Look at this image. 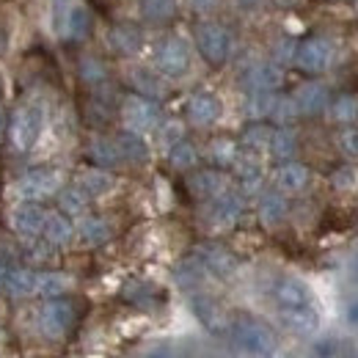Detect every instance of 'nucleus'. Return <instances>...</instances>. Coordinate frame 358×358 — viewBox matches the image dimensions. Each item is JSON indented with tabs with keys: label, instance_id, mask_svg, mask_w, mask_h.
I'll use <instances>...</instances> for the list:
<instances>
[{
	"label": "nucleus",
	"instance_id": "nucleus-1",
	"mask_svg": "<svg viewBox=\"0 0 358 358\" xmlns=\"http://www.w3.org/2000/svg\"><path fill=\"white\" fill-rule=\"evenodd\" d=\"M42 124H45V113H42V105L36 102H20L8 122H6V141H8V149L14 155H28L39 135H42Z\"/></svg>",
	"mask_w": 358,
	"mask_h": 358
},
{
	"label": "nucleus",
	"instance_id": "nucleus-2",
	"mask_svg": "<svg viewBox=\"0 0 358 358\" xmlns=\"http://www.w3.org/2000/svg\"><path fill=\"white\" fill-rule=\"evenodd\" d=\"M229 336H231V342H234L240 350H245V353H251V356L273 358L275 350H278V339H275L273 328L265 325L262 320L251 317V314L234 317V320L229 322Z\"/></svg>",
	"mask_w": 358,
	"mask_h": 358
},
{
	"label": "nucleus",
	"instance_id": "nucleus-3",
	"mask_svg": "<svg viewBox=\"0 0 358 358\" xmlns=\"http://www.w3.org/2000/svg\"><path fill=\"white\" fill-rule=\"evenodd\" d=\"M80 320V301L72 295L45 298L39 309V325L50 339H66Z\"/></svg>",
	"mask_w": 358,
	"mask_h": 358
},
{
	"label": "nucleus",
	"instance_id": "nucleus-4",
	"mask_svg": "<svg viewBox=\"0 0 358 358\" xmlns=\"http://www.w3.org/2000/svg\"><path fill=\"white\" fill-rule=\"evenodd\" d=\"M193 39H196V50L204 58V64H210L213 69L224 66L231 55V36L221 22L215 20H199L193 25Z\"/></svg>",
	"mask_w": 358,
	"mask_h": 358
},
{
	"label": "nucleus",
	"instance_id": "nucleus-5",
	"mask_svg": "<svg viewBox=\"0 0 358 358\" xmlns=\"http://www.w3.org/2000/svg\"><path fill=\"white\" fill-rule=\"evenodd\" d=\"M292 64L303 75H322L334 64V42L320 34L303 36L292 50Z\"/></svg>",
	"mask_w": 358,
	"mask_h": 358
},
{
	"label": "nucleus",
	"instance_id": "nucleus-6",
	"mask_svg": "<svg viewBox=\"0 0 358 358\" xmlns=\"http://www.w3.org/2000/svg\"><path fill=\"white\" fill-rule=\"evenodd\" d=\"M119 116L122 122L127 124V130L133 133H149V130H157L160 122H163V113H160V105L155 99H146L141 94H130L119 102Z\"/></svg>",
	"mask_w": 358,
	"mask_h": 358
},
{
	"label": "nucleus",
	"instance_id": "nucleus-7",
	"mask_svg": "<svg viewBox=\"0 0 358 358\" xmlns=\"http://www.w3.org/2000/svg\"><path fill=\"white\" fill-rule=\"evenodd\" d=\"M61 187H64V174L52 166H36L17 179V193L22 196V201H45Z\"/></svg>",
	"mask_w": 358,
	"mask_h": 358
},
{
	"label": "nucleus",
	"instance_id": "nucleus-8",
	"mask_svg": "<svg viewBox=\"0 0 358 358\" xmlns=\"http://www.w3.org/2000/svg\"><path fill=\"white\" fill-rule=\"evenodd\" d=\"M155 69L166 80H179L190 69V50L179 36H166L155 47Z\"/></svg>",
	"mask_w": 358,
	"mask_h": 358
},
{
	"label": "nucleus",
	"instance_id": "nucleus-9",
	"mask_svg": "<svg viewBox=\"0 0 358 358\" xmlns=\"http://www.w3.org/2000/svg\"><path fill=\"white\" fill-rule=\"evenodd\" d=\"M193 254L199 257L204 270L210 275H215V278H229L240 268V259L234 257V251H229L221 243H201V245L193 248Z\"/></svg>",
	"mask_w": 358,
	"mask_h": 358
},
{
	"label": "nucleus",
	"instance_id": "nucleus-10",
	"mask_svg": "<svg viewBox=\"0 0 358 358\" xmlns=\"http://www.w3.org/2000/svg\"><path fill=\"white\" fill-rule=\"evenodd\" d=\"M185 187L196 201H210V199L221 196L224 190H229V179L215 166L213 169H193L185 179Z\"/></svg>",
	"mask_w": 358,
	"mask_h": 358
},
{
	"label": "nucleus",
	"instance_id": "nucleus-11",
	"mask_svg": "<svg viewBox=\"0 0 358 358\" xmlns=\"http://www.w3.org/2000/svg\"><path fill=\"white\" fill-rule=\"evenodd\" d=\"M221 113H224V105H221L218 94H213V91H193L185 102V116L196 127L215 124L221 119Z\"/></svg>",
	"mask_w": 358,
	"mask_h": 358
},
{
	"label": "nucleus",
	"instance_id": "nucleus-12",
	"mask_svg": "<svg viewBox=\"0 0 358 358\" xmlns=\"http://www.w3.org/2000/svg\"><path fill=\"white\" fill-rule=\"evenodd\" d=\"M47 210L42 201H22L20 207H14L11 213V226L20 237L31 240V237H42V229L47 221Z\"/></svg>",
	"mask_w": 358,
	"mask_h": 358
},
{
	"label": "nucleus",
	"instance_id": "nucleus-13",
	"mask_svg": "<svg viewBox=\"0 0 358 358\" xmlns=\"http://www.w3.org/2000/svg\"><path fill=\"white\" fill-rule=\"evenodd\" d=\"M190 309L193 314L199 317V322L207 328V331H213V334H229V314L224 312V306L215 301V298H210V295H193L190 298Z\"/></svg>",
	"mask_w": 358,
	"mask_h": 358
},
{
	"label": "nucleus",
	"instance_id": "nucleus-14",
	"mask_svg": "<svg viewBox=\"0 0 358 358\" xmlns=\"http://www.w3.org/2000/svg\"><path fill=\"white\" fill-rule=\"evenodd\" d=\"M243 213H245L243 196L234 193V190H224L221 196L210 199V213L207 215L215 226H234L243 218Z\"/></svg>",
	"mask_w": 358,
	"mask_h": 358
},
{
	"label": "nucleus",
	"instance_id": "nucleus-15",
	"mask_svg": "<svg viewBox=\"0 0 358 358\" xmlns=\"http://www.w3.org/2000/svg\"><path fill=\"white\" fill-rule=\"evenodd\" d=\"M273 179H275V187H278L281 193H301V190H306L309 182H312V169H309L306 163L287 160V163H278Z\"/></svg>",
	"mask_w": 358,
	"mask_h": 358
},
{
	"label": "nucleus",
	"instance_id": "nucleus-16",
	"mask_svg": "<svg viewBox=\"0 0 358 358\" xmlns=\"http://www.w3.org/2000/svg\"><path fill=\"white\" fill-rule=\"evenodd\" d=\"M273 298L281 309H292V306H309L312 303V292L301 278L284 275L273 284Z\"/></svg>",
	"mask_w": 358,
	"mask_h": 358
},
{
	"label": "nucleus",
	"instance_id": "nucleus-17",
	"mask_svg": "<svg viewBox=\"0 0 358 358\" xmlns=\"http://www.w3.org/2000/svg\"><path fill=\"white\" fill-rule=\"evenodd\" d=\"M292 99H295L301 116L314 119V116L325 113V108H328V102H331V94H328V89H325L322 83H314L312 80V83H303L301 89L295 91Z\"/></svg>",
	"mask_w": 358,
	"mask_h": 358
},
{
	"label": "nucleus",
	"instance_id": "nucleus-18",
	"mask_svg": "<svg viewBox=\"0 0 358 358\" xmlns=\"http://www.w3.org/2000/svg\"><path fill=\"white\" fill-rule=\"evenodd\" d=\"M243 83L248 91H278L284 86V72L278 64H254L245 75H243Z\"/></svg>",
	"mask_w": 358,
	"mask_h": 358
},
{
	"label": "nucleus",
	"instance_id": "nucleus-19",
	"mask_svg": "<svg viewBox=\"0 0 358 358\" xmlns=\"http://www.w3.org/2000/svg\"><path fill=\"white\" fill-rule=\"evenodd\" d=\"M108 45L116 55H135L141 47H143V34L141 28L133 22H116L110 31H108Z\"/></svg>",
	"mask_w": 358,
	"mask_h": 358
},
{
	"label": "nucleus",
	"instance_id": "nucleus-20",
	"mask_svg": "<svg viewBox=\"0 0 358 358\" xmlns=\"http://www.w3.org/2000/svg\"><path fill=\"white\" fill-rule=\"evenodd\" d=\"M75 224L69 215H64L61 210L55 213H47L45 229H42V240H47L52 248H66L72 240H75Z\"/></svg>",
	"mask_w": 358,
	"mask_h": 358
},
{
	"label": "nucleus",
	"instance_id": "nucleus-21",
	"mask_svg": "<svg viewBox=\"0 0 358 358\" xmlns=\"http://www.w3.org/2000/svg\"><path fill=\"white\" fill-rule=\"evenodd\" d=\"M75 231L80 234V240H83L86 245H94V248L113 240V224H110L105 215H89V213L80 215Z\"/></svg>",
	"mask_w": 358,
	"mask_h": 358
},
{
	"label": "nucleus",
	"instance_id": "nucleus-22",
	"mask_svg": "<svg viewBox=\"0 0 358 358\" xmlns=\"http://www.w3.org/2000/svg\"><path fill=\"white\" fill-rule=\"evenodd\" d=\"M55 199H58V210L64 213V215H69V218H80V215H86L91 207V196L75 182V185H64L58 193H55Z\"/></svg>",
	"mask_w": 358,
	"mask_h": 358
},
{
	"label": "nucleus",
	"instance_id": "nucleus-23",
	"mask_svg": "<svg viewBox=\"0 0 358 358\" xmlns=\"http://www.w3.org/2000/svg\"><path fill=\"white\" fill-rule=\"evenodd\" d=\"M231 169H234V177L240 182L243 193H257L262 187V166H259V160L254 155L240 152V157L234 160Z\"/></svg>",
	"mask_w": 358,
	"mask_h": 358
},
{
	"label": "nucleus",
	"instance_id": "nucleus-24",
	"mask_svg": "<svg viewBox=\"0 0 358 358\" xmlns=\"http://www.w3.org/2000/svg\"><path fill=\"white\" fill-rule=\"evenodd\" d=\"M130 86H133V94H141V96L155 99V102H160L169 94L166 78L163 75H155L149 69H133L130 72Z\"/></svg>",
	"mask_w": 358,
	"mask_h": 358
},
{
	"label": "nucleus",
	"instance_id": "nucleus-25",
	"mask_svg": "<svg viewBox=\"0 0 358 358\" xmlns=\"http://www.w3.org/2000/svg\"><path fill=\"white\" fill-rule=\"evenodd\" d=\"M86 157H89V163L94 169H105V171H110V169H116L122 163V155L116 149V141L102 138V135L94 138L89 146H86Z\"/></svg>",
	"mask_w": 358,
	"mask_h": 358
},
{
	"label": "nucleus",
	"instance_id": "nucleus-26",
	"mask_svg": "<svg viewBox=\"0 0 358 358\" xmlns=\"http://www.w3.org/2000/svg\"><path fill=\"white\" fill-rule=\"evenodd\" d=\"M287 213H289V201H287V196H284L281 190H268V193H262L259 207H257V215H259L262 224L278 226L287 218Z\"/></svg>",
	"mask_w": 358,
	"mask_h": 358
},
{
	"label": "nucleus",
	"instance_id": "nucleus-27",
	"mask_svg": "<svg viewBox=\"0 0 358 358\" xmlns=\"http://www.w3.org/2000/svg\"><path fill=\"white\" fill-rule=\"evenodd\" d=\"M281 322L292 334L309 336V334L317 331V325H320V314L312 309V303L309 306H292V309H281Z\"/></svg>",
	"mask_w": 358,
	"mask_h": 358
},
{
	"label": "nucleus",
	"instance_id": "nucleus-28",
	"mask_svg": "<svg viewBox=\"0 0 358 358\" xmlns=\"http://www.w3.org/2000/svg\"><path fill=\"white\" fill-rule=\"evenodd\" d=\"M116 141V149L122 155V163H146L149 160V143L143 141L141 133H133V130H122V133L113 138Z\"/></svg>",
	"mask_w": 358,
	"mask_h": 358
},
{
	"label": "nucleus",
	"instance_id": "nucleus-29",
	"mask_svg": "<svg viewBox=\"0 0 358 358\" xmlns=\"http://www.w3.org/2000/svg\"><path fill=\"white\" fill-rule=\"evenodd\" d=\"M72 287V278L61 270H39L36 268V281H34V295L39 298H55L66 295Z\"/></svg>",
	"mask_w": 358,
	"mask_h": 358
},
{
	"label": "nucleus",
	"instance_id": "nucleus-30",
	"mask_svg": "<svg viewBox=\"0 0 358 358\" xmlns=\"http://www.w3.org/2000/svg\"><path fill=\"white\" fill-rule=\"evenodd\" d=\"M240 143L234 141V138H229V135H218V138H213L210 141V146H207V157H210V163L215 166V169H231L234 166V160L240 157Z\"/></svg>",
	"mask_w": 358,
	"mask_h": 358
},
{
	"label": "nucleus",
	"instance_id": "nucleus-31",
	"mask_svg": "<svg viewBox=\"0 0 358 358\" xmlns=\"http://www.w3.org/2000/svg\"><path fill=\"white\" fill-rule=\"evenodd\" d=\"M325 113L334 119V124H339V127H353L358 122V96L356 94H336L331 102H328V108H325Z\"/></svg>",
	"mask_w": 358,
	"mask_h": 358
},
{
	"label": "nucleus",
	"instance_id": "nucleus-32",
	"mask_svg": "<svg viewBox=\"0 0 358 358\" xmlns=\"http://www.w3.org/2000/svg\"><path fill=\"white\" fill-rule=\"evenodd\" d=\"M268 152H270V157H273L275 163L295 160V155H298V135L292 133L289 127H284V124H281V127H273Z\"/></svg>",
	"mask_w": 358,
	"mask_h": 358
},
{
	"label": "nucleus",
	"instance_id": "nucleus-33",
	"mask_svg": "<svg viewBox=\"0 0 358 358\" xmlns=\"http://www.w3.org/2000/svg\"><path fill=\"white\" fill-rule=\"evenodd\" d=\"M78 78L89 86V89H105L108 86V66H105V61L99 58V55H80L78 58Z\"/></svg>",
	"mask_w": 358,
	"mask_h": 358
},
{
	"label": "nucleus",
	"instance_id": "nucleus-34",
	"mask_svg": "<svg viewBox=\"0 0 358 358\" xmlns=\"http://www.w3.org/2000/svg\"><path fill=\"white\" fill-rule=\"evenodd\" d=\"M270 135H273V124H268L265 119H259V122H251V124H245V130L240 133L237 143H240V149H243V152H248V155H257V152L268 149Z\"/></svg>",
	"mask_w": 358,
	"mask_h": 358
},
{
	"label": "nucleus",
	"instance_id": "nucleus-35",
	"mask_svg": "<svg viewBox=\"0 0 358 358\" xmlns=\"http://www.w3.org/2000/svg\"><path fill=\"white\" fill-rule=\"evenodd\" d=\"M141 17L152 25H169L177 20V0H138Z\"/></svg>",
	"mask_w": 358,
	"mask_h": 358
},
{
	"label": "nucleus",
	"instance_id": "nucleus-36",
	"mask_svg": "<svg viewBox=\"0 0 358 358\" xmlns=\"http://www.w3.org/2000/svg\"><path fill=\"white\" fill-rule=\"evenodd\" d=\"M122 301H127V303H133L138 309H143V306H152V303L160 301V289H157L152 281L133 278V281H127V284L122 287Z\"/></svg>",
	"mask_w": 358,
	"mask_h": 358
},
{
	"label": "nucleus",
	"instance_id": "nucleus-37",
	"mask_svg": "<svg viewBox=\"0 0 358 358\" xmlns=\"http://www.w3.org/2000/svg\"><path fill=\"white\" fill-rule=\"evenodd\" d=\"M34 281H36V268H14L11 265L3 292H8L11 298H31L34 295Z\"/></svg>",
	"mask_w": 358,
	"mask_h": 358
},
{
	"label": "nucleus",
	"instance_id": "nucleus-38",
	"mask_svg": "<svg viewBox=\"0 0 358 358\" xmlns=\"http://www.w3.org/2000/svg\"><path fill=\"white\" fill-rule=\"evenodd\" d=\"M169 166L177 171H193L199 166V149L193 141L179 138L169 146Z\"/></svg>",
	"mask_w": 358,
	"mask_h": 358
},
{
	"label": "nucleus",
	"instance_id": "nucleus-39",
	"mask_svg": "<svg viewBox=\"0 0 358 358\" xmlns=\"http://www.w3.org/2000/svg\"><path fill=\"white\" fill-rule=\"evenodd\" d=\"M94 31V17L86 6H72L66 17V34L72 42H86Z\"/></svg>",
	"mask_w": 358,
	"mask_h": 358
},
{
	"label": "nucleus",
	"instance_id": "nucleus-40",
	"mask_svg": "<svg viewBox=\"0 0 358 358\" xmlns=\"http://www.w3.org/2000/svg\"><path fill=\"white\" fill-rule=\"evenodd\" d=\"M204 275H207V270H204V265L199 262L196 254L185 257V259L177 265V270H174V278H177V284L182 287V289H193L196 284H201Z\"/></svg>",
	"mask_w": 358,
	"mask_h": 358
},
{
	"label": "nucleus",
	"instance_id": "nucleus-41",
	"mask_svg": "<svg viewBox=\"0 0 358 358\" xmlns=\"http://www.w3.org/2000/svg\"><path fill=\"white\" fill-rule=\"evenodd\" d=\"M55 251H58V248H52L47 240H42V237H31V240H25L22 259H25L28 265H34V268H42V265H50V262H52Z\"/></svg>",
	"mask_w": 358,
	"mask_h": 358
},
{
	"label": "nucleus",
	"instance_id": "nucleus-42",
	"mask_svg": "<svg viewBox=\"0 0 358 358\" xmlns=\"http://www.w3.org/2000/svg\"><path fill=\"white\" fill-rule=\"evenodd\" d=\"M78 185L89 193L91 199H96V196H105L113 187V174H108L105 169H91L86 174H80Z\"/></svg>",
	"mask_w": 358,
	"mask_h": 358
},
{
	"label": "nucleus",
	"instance_id": "nucleus-43",
	"mask_svg": "<svg viewBox=\"0 0 358 358\" xmlns=\"http://www.w3.org/2000/svg\"><path fill=\"white\" fill-rule=\"evenodd\" d=\"M275 105V91H251L248 102H245V113L259 122V119H270V110Z\"/></svg>",
	"mask_w": 358,
	"mask_h": 358
},
{
	"label": "nucleus",
	"instance_id": "nucleus-44",
	"mask_svg": "<svg viewBox=\"0 0 358 358\" xmlns=\"http://www.w3.org/2000/svg\"><path fill=\"white\" fill-rule=\"evenodd\" d=\"M298 116H301V113H298L295 99H292V96H278V94H275V105H273V110H270V119L278 122V127H281V124L289 127Z\"/></svg>",
	"mask_w": 358,
	"mask_h": 358
},
{
	"label": "nucleus",
	"instance_id": "nucleus-45",
	"mask_svg": "<svg viewBox=\"0 0 358 358\" xmlns=\"http://www.w3.org/2000/svg\"><path fill=\"white\" fill-rule=\"evenodd\" d=\"M336 146H339V152H342L345 157L358 160V127L356 124L339 130V135H336Z\"/></svg>",
	"mask_w": 358,
	"mask_h": 358
},
{
	"label": "nucleus",
	"instance_id": "nucleus-46",
	"mask_svg": "<svg viewBox=\"0 0 358 358\" xmlns=\"http://www.w3.org/2000/svg\"><path fill=\"white\" fill-rule=\"evenodd\" d=\"M358 185V171L353 166H342L336 174H334V187H339V190H350V187H356Z\"/></svg>",
	"mask_w": 358,
	"mask_h": 358
},
{
	"label": "nucleus",
	"instance_id": "nucleus-47",
	"mask_svg": "<svg viewBox=\"0 0 358 358\" xmlns=\"http://www.w3.org/2000/svg\"><path fill=\"white\" fill-rule=\"evenodd\" d=\"M314 356L317 358H336V342L334 339H322L314 345Z\"/></svg>",
	"mask_w": 358,
	"mask_h": 358
},
{
	"label": "nucleus",
	"instance_id": "nucleus-48",
	"mask_svg": "<svg viewBox=\"0 0 358 358\" xmlns=\"http://www.w3.org/2000/svg\"><path fill=\"white\" fill-rule=\"evenodd\" d=\"M160 127H163V143H166V146H171V143H174V141H179V138H185V135H182V127H179V124H163V122H160Z\"/></svg>",
	"mask_w": 358,
	"mask_h": 358
},
{
	"label": "nucleus",
	"instance_id": "nucleus-49",
	"mask_svg": "<svg viewBox=\"0 0 358 358\" xmlns=\"http://www.w3.org/2000/svg\"><path fill=\"white\" fill-rule=\"evenodd\" d=\"M190 3H193V8H196V11H213L221 0H190Z\"/></svg>",
	"mask_w": 358,
	"mask_h": 358
},
{
	"label": "nucleus",
	"instance_id": "nucleus-50",
	"mask_svg": "<svg viewBox=\"0 0 358 358\" xmlns=\"http://www.w3.org/2000/svg\"><path fill=\"white\" fill-rule=\"evenodd\" d=\"M348 322L358 328V301H353V303L348 306Z\"/></svg>",
	"mask_w": 358,
	"mask_h": 358
},
{
	"label": "nucleus",
	"instance_id": "nucleus-51",
	"mask_svg": "<svg viewBox=\"0 0 358 358\" xmlns=\"http://www.w3.org/2000/svg\"><path fill=\"white\" fill-rule=\"evenodd\" d=\"M8 268H11V265H8V259H3V257H0V292H3V287H6V275H8Z\"/></svg>",
	"mask_w": 358,
	"mask_h": 358
},
{
	"label": "nucleus",
	"instance_id": "nucleus-52",
	"mask_svg": "<svg viewBox=\"0 0 358 358\" xmlns=\"http://www.w3.org/2000/svg\"><path fill=\"white\" fill-rule=\"evenodd\" d=\"M143 358H171V353L166 350V348H157V350H152V353H146Z\"/></svg>",
	"mask_w": 358,
	"mask_h": 358
},
{
	"label": "nucleus",
	"instance_id": "nucleus-53",
	"mask_svg": "<svg viewBox=\"0 0 358 358\" xmlns=\"http://www.w3.org/2000/svg\"><path fill=\"white\" fill-rule=\"evenodd\" d=\"M6 122H8V116H6V110L0 108V141L6 138Z\"/></svg>",
	"mask_w": 358,
	"mask_h": 358
},
{
	"label": "nucleus",
	"instance_id": "nucleus-54",
	"mask_svg": "<svg viewBox=\"0 0 358 358\" xmlns=\"http://www.w3.org/2000/svg\"><path fill=\"white\" fill-rule=\"evenodd\" d=\"M6 45H8V39H6V31L0 28V55L6 52Z\"/></svg>",
	"mask_w": 358,
	"mask_h": 358
},
{
	"label": "nucleus",
	"instance_id": "nucleus-55",
	"mask_svg": "<svg viewBox=\"0 0 358 358\" xmlns=\"http://www.w3.org/2000/svg\"><path fill=\"white\" fill-rule=\"evenodd\" d=\"M243 6H254V3H259V0H240Z\"/></svg>",
	"mask_w": 358,
	"mask_h": 358
},
{
	"label": "nucleus",
	"instance_id": "nucleus-56",
	"mask_svg": "<svg viewBox=\"0 0 358 358\" xmlns=\"http://www.w3.org/2000/svg\"><path fill=\"white\" fill-rule=\"evenodd\" d=\"M0 99H3V78H0Z\"/></svg>",
	"mask_w": 358,
	"mask_h": 358
}]
</instances>
